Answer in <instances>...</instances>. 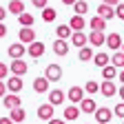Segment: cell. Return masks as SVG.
<instances>
[{
	"label": "cell",
	"instance_id": "obj_1",
	"mask_svg": "<svg viewBox=\"0 0 124 124\" xmlns=\"http://www.w3.org/2000/svg\"><path fill=\"white\" fill-rule=\"evenodd\" d=\"M44 78L49 82H60L62 80V69H60V64H49L46 71H44Z\"/></svg>",
	"mask_w": 124,
	"mask_h": 124
},
{
	"label": "cell",
	"instance_id": "obj_2",
	"mask_svg": "<svg viewBox=\"0 0 124 124\" xmlns=\"http://www.w3.org/2000/svg\"><path fill=\"white\" fill-rule=\"evenodd\" d=\"M84 93H86V91H84L82 86H71V89L67 91V98H69V100H71V102L78 106V104H80V102L84 100Z\"/></svg>",
	"mask_w": 124,
	"mask_h": 124
},
{
	"label": "cell",
	"instance_id": "obj_3",
	"mask_svg": "<svg viewBox=\"0 0 124 124\" xmlns=\"http://www.w3.org/2000/svg\"><path fill=\"white\" fill-rule=\"evenodd\" d=\"M111 117H113V111H111V108L98 106V111H95V122H100V124H111Z\"/></svg>",
	"mask_w": 124,
	"mask_h": 124
},
{
	"label": "cell",
	"instance_id": "obj_4",
	"mask_svg": "<svg viewBox=\"0 0 124 124\" xmlns=\"http://www.w3.org/2000/svg\"><path fill=\"white\" fill-rule=\"evenodd\" d=\"M7 53H9L11 60H22V55H24V44H22V42H13V44H9Z\"/></svg>",
	"mask_w": 124,
	"mask_h": 124
},
{
	"label": "cell",
	"instance_id": "obj_5",
	"mask_svg": "<svg viewBox=\"0 0 124 124\" xmlns=\"http://www.w3.org/2000/svg\"><path fill=\"white\" fill-rule=\"evenodd\" d=\"M18 38H20L22 44H31V42H36V31L31 29V27H22L18 31Z\"/></svg>",
	"mask_w": 124,
	"mask_h": 124
},
{
	"label": "cell",
	"instance_id": "obj_6",
	"mask_svg": "<svg viewBox=\"0 0 124 124\" xmlns=\"http://www.w3.org/2000/svg\"><path fill=\"white\" fill-rule=\"evenodd\" d=\"M27 62L24 60H11V64H9V71L13 73V75H18V78H22L24 73H27Z\"/></svg>",
	"mask_w": 124,
	"mask_h": 124
},
{
	"label": "cell",
	"instance_id": "obj_7",
	"mask_svg": "<svg viewBox=\"0 0 124 124\" xmlns=\"http://www.w3.org/2000/svg\"><path fill=\"white\" fill-rule=\"evenodd\" d=\"M67 100V93L62 91V89H51L49 91V104L51 106H58V104H62Z\"/></svg>",
	"mask_w": 124,
	"mask_h": 124
},
{
	"label": "cell",
	"instance_id": "obj_8",
	"mask_svg": "<svg viewBox=\"0 0 124 124\" xmlns=\"http://www.w3.org/2000/svg\"><path fill=\"white\" fill-rule=\"evenodd\" d=\"M100 93L104 98H113L115 93H117V86H115V82H111V80H104L102 84H100Z\"/></svg>",
	"mask_w": 124,
	"mask_h": 124
},
{
	"label": "cell",
	"instance_id": "obj_9",
	"mask_svg": "<svg viewBox=\"0 0 124 124\" xmlns=\"http://www.w3.org/2000/svg\"><path fill=\"white\" fill-rule=\"evenodd\" d=\"M38 117L44 122H51L53 120V106L51 104H40L38 106Z\"/></svg>",
	"mask_w": 124,
	"mask_h": 124
},
{
	"label": "cell",
	"instance_id": "obj_10",
	"mask_svg": "<svg viewBox=\"0 0 124 124\" xmlns=\"http://www.w3.org/2000/svg\"><path fill=\"white\" fill-rule=\"evenodd\" d=\"M106 46H108L111 51L122 49V38H120V33H115V31H113V33H108V36H106Z\"/></svg>",
	"mask_w": 124,
	"mask_h": 124
},
{
	"label": "cell",
	"instance_id": "obj_11",
	"mask_svg": "<svg viewBox=\"0 0 124 124\" xmlns=\"http://www.w3.org/2000/svg\"><path fill=\"white\" fill-rule=\"evenodd\" d=\"M27 53H29L31 58H42V55H44V44H42V42H31V44L27 46Z\"/></svg>",
	"mask_w": 124,
	"mask_h": 124
},
{
	"label": "cell",
	"instance_id": "obj_12",
	"mask_svg": "<svg viewBox=\"0 0 124 124\" xmlns=\"http://www.w3.org/2000/svg\"><path fill=\"white\" fill-rule=\"evenodd\" d=\"M22 78H18V75H11V78H7V91H11V93H18L20 89H22Z\"/></svg>",
	"mask_w": 124,
	"mask_h": 124
},
{
	"label": "cell",
	"instance_id": "obj_13",
	"mask_svg": "<svg viewBox=\"0 0 124 124\" xmlns=\"http://www.w3.org/2000/svg\"><path fill=\"white\" fill-rule=\"evenodd\" d=\"M95 16H100V18H104V20H111L113 16H115V7H108V5H100L98 7V11H95Z\"/></svg>",
	"mask_w": 124,
	"mask_h": 124
},
{
	"label": "cell",
	"instance_id": "obj_14",
	"mask_svg": "<svg viewBox=\"0 0 124 124\" xmlns=\"http://www.w3.org/2000/svg\"><path fill=\"white\" fill-rule=\"evenodd\" d=\"M69 42H73L78 49H84V46H86V42H89V38L82 33V31H73V36H71V40H69Z\"/></svg>",
	"mask_w": 124,
	"mask_h": 124
},
{
	"label": "cell",
	"instance_id": "obj_15",
	"mask_svg": "<svg viewBox=\"0 0 124 124\" xmlns=\"http://www.w3.org/2000/svg\"><path fill=\"white\" fill-rule=\"evenodd\" d=\"M7 11L13 13V16H22L24 13V2L22 0H11V2L7 5Z\"/></svg>",
	"mask_w": 124,
	"mask_h": 124
},
{
	"label": "cell",
	"instance_id": "obj_16",
	"mask_svg": "<svg viewBox=\"0 0 124 124\" xmlns=\"http://www.w3.org/2000/svg\"><path fill=\"white\" fill-rule=\"evenodd\" d=\"M5 108H9V111H13V108H20V95H16V93H11V95H5Z\"/></svg>",
	"mask_w": 124,
	"mask_h": 124
},
{
	"label": "cell",
	"instance_id": "obj_17",
	"mask_svg": "<svg viewBox=\"0 0 124 124\" xmlns=\"http://www.w3.org/2000/svg\"><path fill=\"white\" fill-rule=\"evenodd\" d=\"M55 36H58V40H71L73 31H71V27H69V24H58Z\"/></svg>",
	"mask_w": 124,
	"mask_h": 124
},
{
	"label": "cell",
	"instance_id": "obj_18",
	"mask_svg": "<svg viewBox=\"0 0 124 124\" xmlns=\"http://www.w3.org/2000/svg\"><path fill=\"white\" fill-rule=\"evenodd\" d=\"M80 111H82V113H93V115H95V111H98V106H95V100H91V98H84V100L80 102Z\"/></svg>",
	"mask_w": 124,
	"mask_h": 124
},
{
	"label": "cell",
	"instance_id": "obj_19",
	"mask_svg": "<svg viewBox=\"0 0 124 124\" xmlns=\"http://www.w3.org/2000/svg\"><path fill=\"white\" fill-rule=\"evenodd\" d=\"M33 91L36 93H46V91H49V80H46V78H36V80H33Z\"/></svg>",
	"mask_w": 124,
	"mask_h": 124
},
{
	"label": "cell",
	"instance_id": "obj_20",
	"mask_svg": "<svg viewBox=\"0 0 124 124\" xmlns=\"http://www.w3.org/2000/svg\"><path fill=\"white\" fill-rule=\"evenodd\" d=\"M53 53L55 55H67L69 53V42L67 40H55L53 42Z\"/></svg>",
	"mask_w": 124,
	"mask_h": 124
},
{
	"label": "cell",
	"instance_id": "obj_21",
	"mask_svg": "<svg viewBox=\"0 0 124 124\" xmlns=\"http://www.w3.org/2000/svg\"><path fill=\"white\" fill-rule=\"evenodd\" d=\"M89 42L93 46H100V44H106V36L102 33V31H91V36H89Z\"/></svg>",
	"mask_w": 124,
	"mask_h": 124
},
{
	"label": "cell",
	"instance_id": "obj_22",
	"mask_svg": "<svg viewBox=\"0 0 124 124\" xmlns=\"http://www.w3.org/2000/svg\"><path fill=\"white\" fill-rule=\"evenodd\" d=\"M89 27H91L93 31H102V33H104V29H106V20L100 18V16H93L91 22H89Z\"/></svg>",
	"mask_w": 124,
	"mask_h": 124
},
{
	"label": "cell",
	"instance_id": "obj_23",
	"mask_svg": "<svg viewBox=\"0 0 124 124\" xmlns=\"http://www.w3.org/2000/svg\"><path fill=\"white\" fill-rule=\"evenodd\" d=\"M93 62H95V67L104 69V67L111 64V58H108V53H95V55H93Z\"/></svg>",
	"mask_w": 124,
	"mask_h": 124
},
{
	"label": "cell",
	"instance_id": "obj_24",
	"mask_svg": "<svg viewBox=\"0 0 124 124\" xmlns=\"http://www.w3.org/2000/svg\"><path fill=\"white\" fill-rule=\"evenodd\" d=\"M69 27H71V31H82L86 27V22H84L82 16H73V18L69 20Z\"/></svg>",
	"mask_w": 124,
	"mask_h": 124
},
{
	"label": "cell",
	"instance_id": "obj_25",
	"mask_svg": "<svg viewBox=\"0 0 124 124\" xmlns=\"http://www.w3.org/2000/svg\"><path fill=\"white\" fill-rule=\"evenodd\" d=\"M117 75H120V73H117V69H115L113 64H108V67L102 69V78H104V80H111V82H113Z\"/></svg>",
	"mask_w": 124,
	"mask_h": 124
},
{
	"label": "cell",
	"instance_id": "obj_26",
	"mask_svg": "<svg viewBox=\"0 0 124 124\" xmlns=\"http://www.w3.org/2000/svg\"><path fill=\"white\" fill-rule=\"evenodd\" d=\"M82 111L78 108L75 104H71V106H67L64 108V120H78V115H80Z\"/></svg>",
	"mask_w": 124,
	"mask_h": 124
},
{
	"label": "cell",
	"instance_id": "obj_27",
	"mask_svg": "<svg viewBox=\"0 0 124 124\" xmlns=\"http://www.w3.org/2000/svg\"><path fill=\"white\" fill-rule=\"evenodd\" d=\"M73 9H75V16H84L89 11V2L86 0H78V2L73 5Z\"/></svg>",
	"mask_w": 124,
	"mask_h": 124
},
{
	"label": "cell",
	"instance_id": "obj_28",
	"mask_svg": "<svg viewBox=\"0 0 124 124\" xmlns=\"http://www.w3.org/2000/svg\"><path fill=\"white\" fill-rule=\"evenodd\" d=\"M24 115H27V113H24L22 106H20V108H13V111L9 113V117L13 120V124H16V122H24Z\"/></svg>",
	"mask_w": 124,
	"mask_h": 124
},
{
	"label": "cell",
	"instance_id": "obj_29",
	"mask_svg": "<svg viewBox=\"0 0 124 124\" xmlns=\"http://www.w3.org/2000/svg\"><path fill=\"white\" fill-rule=\"evenodd\" d=\"M78 60H82V62L93 60V49H91V46H84V49H80V53H78Z\"/></svg>",
	"mask_w": 124,
	"mask_h": 124
},
{
	"label": "cell",
	"instance_id": "obj_30",
	"mask_svg": "<svg viewBox=\"0 0 124 124\" xmlns=\"http://www.w3.org/2000/svg\"><path fill=\"white\" fill-rule=\"evenodd\" d=\"M111 64H113L115 69H124V53H122V51H115V53H113Z\"/></svg>",
	"mask_w": 124,
	"mask_h": 124
},
{
	"label": "cell",
	"instance_id": "obj_31",
	"mask_svg": "<svg viewBox=\"0 0 124 124\" xmlns=\"http://www.w3.org/2000/svg\"><path fill=\"white\" fill-rule=\"evenodd\" d=\"M55 16H58L55 9H51V7L42 9V20H44V22H53V20H55Z\"/></svg>",
	"mask_w": 124,
	"mask_h": 124
},
{
	"label": "cell",
	"instance_id": "obj_32",
	"mask_svg": "<svg viewBox=\"0 0 124 124\" xmlns=\"http://www.w3.org/2000/svg\"><path fill=\"white\" fill-rule=\"evenodd\" d=\"M84 91L89 93V95H95V93L100 91V84H98L95 80H89V82H86V86H84Z\"/></svg>",
	"mask_w": 124,
	"mask_h": 124
},
{
	"label": "cell",
	"instance_id": "obj_33",
	"mask_svg": "<svg viewBox=\"0 0 124 124\" xmlns=\"http://www.w3.org/2000/svg\"><path fill=\"white\" fill-rule=\"evenodd\" d=\"M18 22L22 27H31V24H33V16H31V13H22V16H18Z\"/></svg>",
	"mask_w": 124,
	"mask_h": 124
},
{
	"label": "cell",
	"instance_id": "obj_34",
	"mask_svg": "<svg viewBox=\"0 0 124 124\" xmlns=\"http://www.w3.org/2000/svg\"><path fill=\"white\" fill-rule=\"evenodd\" d=\"M113 115H117V117H122V120H124V102H120V104L113 108Z\"/></svg>",
	"mask_w": 124,
	"mask_h": 124
},
{
	"label": "cell",
	"instance_id": "obj_35",
	"mask_svg": "<svg viewBox=\"0 0 124 124\" xmlns=\"http://www.w3.org/2000/svg\"><path fill=\"white\" fill-rule=\"evenodd\" d=\"M115 18H120V20H124V2H120V5L115 7Z\"/></svg>",
	"mask_w": 124,
	"mask_h": 124
},
{
	"label": "cell",
	"instance_id": "obj_36",
	"mask_svg": "<svg viewBox=\"0 0 124 124\" xmlns=\"http://www.w3.org/2000/svg\"><path fill=\"white\" fill-rule=\"evenodd\" d=\"M7 71H9V67L5 64V62H0V80H2V78H7Z\"/></svg>",
	"mask_w": 124,
	"mask_h": 124
},
{
	"label": "cell",
	"instance_id": "obj_37",
	"mask_svg": "<svg viewBox=\"0 0 124 124\" xmlns=\"http://www.w3.org/2000/svg\"><path fill=\"white\" fill-rule=\"evenodd\" d=\"M33 2V7H38V9H46V0H31Z\"/></svg>",
	"mask_w": 124,
	"mask_h": 124
},
{
	"label": "cell",
	"instance_id": "obj_38",
	"mask_svg": "<svg viewBox=\"0 0 124 124\" xmlns=\"http://www.w3.org/2000/svg\"><path fill=\"white\" fill-rule=\"evenodd\" d=\"M5 95H7V82L0 80V98H5Z\"/></svg>",
	"mask_w": 124,
	"mask_h": 124
},
{
	"label": "cell",
	"instance_id": "obj_39",
	"mask_svg": "<svg viewBox=\"0 0 124 124\" xmlns=\"http://www.w3.org/2000/svg\"><path fill=\"white\" fill-rule=\"evenodd\" d=\"M104 5H108V7H117L120 5V0H102Z\"/></svg>",
	"mask_w": 124,
	"mask_h": 124
},
{
	"label": "cell",
	"instance_id": "obj_40",
	"mask_svg": "<svg viewBox=\"0 0 124 124\" xmlns=\"http://www.w3.org/2000/svg\"><path fill=\"white\" fill-rule=\"evenodd\" d=\"M5 36H7V27L0 22V38H5Z\"/></svg>",
	"mask_w": 124,
	"mask_h": 124
},
{
	"label": "cell",
	"instance_id": "obj_41",
	"mask_svg": "<svg viewBox=\"0 0 124 124\" xmlns=\"http://www.w3.org/2000/svg\"><path fill=\"white\" fill-rule=\"evenodd\" d=\"M0 124H13L11 117H0Z\"/></svg>",
	"mask_w": 124,
	"mask_h": 124
},
{
	"label": "cell",
	"instance_id": "obj_42",
	"mask_svg": "<svg viewBox=\"0 0 124 124\" xmlns=\"http://www.w3.org/2000/svg\"><path fill=\"white\" fill-rule=\"evenodd\" d=\"M49 124H67V120H58V117H53Z\"/></svg>",
	"mask_w": 124,
	"mask_h": 124
},
{
	"label": "cell",
	"instance_id": "obj_43",
	"mask_svg": "<svg viewBox=\"0 0 124 124\" xmlns=\"http://www.w3.org/2000/svg\"><path fill=\"white\" fill-rule=\"evenodd\" d=\"M5 16H7V9H5V7H0V22L5 20Z\"/></svg>",
	"mask_w": 124,
	"mask_h": 124
},
{
	"label": "cell",
	"instance_id": "obj_44",
	"mask_svg": "<svg viewBox=\"0 0 124 124\" xmlns=\"http://www.w3.org/2000/svg\"><path fill=\"white\" fill-rule=\"evenodd\" d=\"M117 95H120V98H122V102H124V84H122V86L117 89Z\"/></svg>",
	"mask_w": 124,
	"mask_h": 124
},
{
	"label": "cell",
	"instance_id": "obj_45",
	"mask_svg": "<svg viewBox=\"0 0 124 124\" xmlns=\"http://www.w3.org/2000/svg\"><path fill=\"white\" fill-rule=\"evenodd\" d=\"M62 2H64V5H71V7H73V5L78 2V0H62Z\"/></svg>",
	"mask_w": 124,
	"mask_h": 124
},
{
	"label": "cell",
	"instance_id": "obj_46",
	"mask_svg": "<svg viewBox=\"0 0 124 124\" xmlns=\"http://www.w3.org/2000/svg\"><path fill=\"white\" fill-rule=\"evenodd\" d=\"M117 78H120V80H122V84H124V69L120 71V75H117Z\"/></svg>",
	"mask_w": 124,
	"mask_h": 124
},
{
	"label": "cell",
	"instance_id": "obj_47",
	"mask_svg": "<svg viewBox=\"0 0 124 124\" xmlns=\"http://www.w3.org/2000/svg\"><path fill=\"white\" fill-rule=\"evenodd\" d=\"M122 53H124V42H122Z\"/></svg>",
	"mask_w": 124,
	"mask_h": 124
},
{
	"label": "cell",
	"instance_id": "obj_48",
	"mask_svg": "<svg viewBox=\"0 0 124 124\" xmlns=\"http://www.w3.org/2000/svg\"><path fill=\"white\" fill-rule=\"evenodd\" d=\"M122 124H124V120H122Z\"/></svg>",
	"mask_w": 124,
	"mask_h": 124
},
{
	"label": "cell",
	"instance_id": "obj_49",
	"mask_svg": "<svg viewBox=\"0 0 124 124\" xmlns=\"http://www.w3.org/2000/svg\"><path fill=\"white\" fill-rule=\"evenodd\" d=\"M22 2H24V0H22Z\"/></svg>",
	"mask_w": 124,
	"mask_h": 124
}]
</instances>
